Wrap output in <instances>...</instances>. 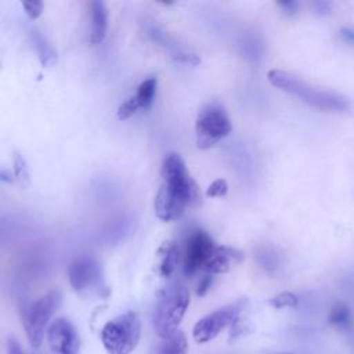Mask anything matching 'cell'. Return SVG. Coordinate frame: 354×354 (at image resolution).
Returning <instances> with one entry per match:
<instances>
[{
	"label": "cell",
	"instance_id": "cell-1",
	"mask_svg": "<svg viewBox=\"0 0 354 354\" xmlns=\"http://www.w3.org/2000/svg\"><path fill=\"white\" fill-rule=\"evenodd\" d=\"M160 177L162 184L153 202L155 213L160 220H177L188 207H196L202 203L199 187L177 152L166 155L162 162Z\"/></svg>",
	"mask_w": 354,
	"mask_h": 354
},
{
	"label": "cell",
	"instance_id": "cell-2",
	"mask_svg": "<svg viewBox=\"0 0 354 354\" xmlns=\"http://www.w3.org/2000/svg\"><path fill=\"white\" fill-rule=\"evenodd\" d=\"M267 79L274 87H278L282 91L297 97L307 105L317 108L319 111L343 112L350 108V101L344 95L335 91L314 87L290 72L271 69L267 73Z\"/></svg>",
	"mask_w": 354,
	"mask_h": 354
},
{
	"label": "cell",
	"instance_id": "cell-3",
	"mask_svg": "<svg viewBox=\"0 0 354 354\" xmlns=\"http://www.w3.org/2000/svg\"><path fill=\"white\" fill-rule=\"evenodd\" d=\"M189 306V290L181 282L167 285L158 297L152 315V326L159 339L178 330Z\"/></svg>",
	"mask_w": 354,
	"mask_h": 354
},
{
	"label": "cell",
	"instance_id": "cell-4",
	"mask_svg": "<svg viewBox=\"0 0 354 354\" xmlns=\"http://www.w3.org/2000/svg\"><path fill=\"white\" fill-rule=\"evenodd\" d=\"M141 319L133 310L106 321L100 339L106 354H131L141 339Z\"/></svg>",
	"mask_w": 354,
	"mask_h": 354
},
{
	"label": "cell",
	"instance_id": "cell-5",
	"mask_svg": "<svg viewBox=\"0 0 354 354\" xmlns=\"http://www.w3.org/2000/svg\"><path fill=\"white\" fill-rule=\"evenodd\" d=\"M62 303V295L59 290H51L39 299L33 300L24 310L22 325L26 339L32 348H40L50 324L51 318L58 311Z\"/></svg>",
	"mask_w": 354,
	"mask_h": 354
},
{
	"label": "cell",
	"instance_id": "cell-6",
	"mask_svg": "<svg viewBox=\"0 0 354 354\" xmlns=\"http://www.w3.org/2000/svg\"><path fill=\"white\" fill-rule=\"evenodd\" d=\"M231 122L227 111L217 102L207 104L202 108L195 122L196 145L202 149L213 147L221 138L231 133Z\"/></svg>",
	"mask_w": 354,
	"mask_h": 354
},
{
	"label": "cell",
	"instance_id": "cell-7",
	"mask_svg": "<svg viewBox=\"0 0 354 354\" xmlns=\"http://www.w3.org/2000/svg\"><path fill=\"white\" fill-rule=\"evenodd\" d=\"M246 300L239 299L231 304L217 308L201 319H198L192 328V339L198 344H205L214 340L223 329L231 326L234 321L241 315L245 308Z\"/></svg>",
	"mask_w": 354,
	"mask_h": 354
},
{
	"label": "cell",
	"instance_id": "cell-8",
	"mask_svg": "<svg viewBox=\"0 0 354 354\" xmlns=\"http://www.w3.org/2000/svg\"><path fill=\"white\" fill-rule=\"evenodd\" d=\"M214 249L216 245L206 231L199 228L189 231L183 250V271L185 277H192L199 270H203Z\"/></svg>",
	"mask_w": 354,
	"mask_h": 354
},
{
	"label": "cell",
	"instance_id": "cell-9",
	"mask_svg": "<svg viewBox=\"0 0 354 354\" xmlns=\"http://www.w3.org/2000/svg\"><path fill=\"white\" fill-rule=\"evenodd\" d=\"M50 354H79L80 337L73 324L66 318H55L46 333Z\"/></svg>",
	"mask_w": 354,
	"mask_h": 354
},
{
	"label": "cell",
	"instance_id": "cell-10",
	"mask_svg": "<svg viewBox=\"0 0 354 354\" xmlns=\"http://www.w3.org/2000/svg\"><path fill=\"white\" fill-rule=\"evenodd\" d=\"M68 277L71 286L76 292H83L98 283L101 278V267L93 257L82 256L71 263Z\"/></svg>",
	"mask_w": 354,
	"mask_h": 354
},
{
	"label": "cell",
	"instance_id": "cell-11",
	"mask_svg": "<svg viewBox=\"0 0 354 354\" xmlns=\"http://www.w3.org/2000/svg\"><path fill=\"white\" fill-rule=\"evenodd\" d=\"M245 259L243 253L235 248L231 246H216L212 257L206 263L203 271L206 274L214 275V274H224L227 272L234 264L241 263Z\"/></svg>",
	"mask_w": 354,
	"mask_h": 354
},
{
	"label": "cell",
	"instance_id": "cell-12",
	"mask_svg": "<svg viewBox=\"0 0 354 354\" xmlns=\"http://www.w3.org/2000/svg\"><path fill=\"white\" fill-rule=\"evenodd\" d=\"M91 28H90V41L93 44H100L106 35L108 26V11L101 0H94L90 3Z\"/></svg>",
	"mask_w": 354,
	"mask_h": 354
},
{
	"label": "cell",
	"instance_id": "cell-13",
	"mask_svg": "<svg viewBox=\"0 0 354 354\" xmlns=\"http://www.w3.org/2000/svg\"><path fill=\"white\" fill-rule=\"evenodd\" d=\"M188 340L183 330H177L166 339H159V342L151 348L149 354H187Z\"/></svg>",
	"mask_w": 354,
	"mask_h": 354
},
{
	"label": "cell",
	"instance_id": "cell-14",
	"mask_svg": "<svg viewBox=\"0 0 354 354\" xmlns=\"http://www.w3.org/2000/svg\"><path fill=\"white\" fill-rule=\"evenodd\" d=\"M160 256H162L160 275L165 278H169L174 272L178 263V257H180V250L177 243L173 241L165 242L160 248Z\"/></svg>",
	"mask_w": 354,
	"mask_h": 354
},
{
	"label": "cell",
	"instance_id": "cell-15",
	"mask_svg": "<svg viewBox=\"0 0 354 354\" xmlns=\"http://www.w3.org/2000/svg\"><path fill=\"white\" fill-rule=\"evenodd\" d=\"M156 87H158V80L155 76H151L140 83V86L137 87V91L134 94L140 108L148 109L152 105L155 95H156Z\"/></svg>",
	"mask_w": 354,
	"mask_h": 354
},
{
	"label": "cell",
	"instance_id": "cell-16",
	"mask_svg": "<svg viewBox=\"0 0 354 354\" xmlns=\"http://www.w3.org/2000/svg\"><path fill=\"white\" fill-rule=\"evenodd\" d=\"M32 40H33V44L37 50V54H39V58H40L41 64L44 66H50L51 64H54L57 54H55L54 48L47 43V40L40 35V32L33 30L32 32Z\"/></svg>",
	"mask_w": 354,
	"mask_h": 354
},
{
	"label": "cell",
	"instance_id": "cell-17",
	"mask_svg": "<svg viewBox=\"0 0 354 354\" xmlns=\"http://www.w3.org/2000/svg\"><path fill=\"white\" fill-rule=\"evenodd\" d=\"M328 321L330 325H333L335 328H339V329L350 328V325H351L350 308L344 304L335 306L328 315Z\"/></svg>",
	"mask_w": 354,
	"mask_h": 354
},
{
	"label": "cell",
	"instance_id": "cell-18",
	"mask_svg": "<svg viewBox=\"0 0 354 354\" xmlns=\"http://www.w3.org/2000/svg\"><path fill=\"white\" fill-rule=\"evenodd\" d=\"M270 306L274 308H296L299 299L292 292H281L270 299Z\"/></svg>",
	"mask_w": 354,
	"mask_h": 354
},
{
	"label": "cell",
	"instance_id": "cell-19",
	"mask_svg": "<svg viewBox=\"0 0 354 354\" xmlns=\"http://www.w3.org/2000/svg\"><path fill=\"white\" fill-rule=\"evenodd\" d=\"M12 169H14V176L17 177V180L24 185L28 187L30 183V177H29V170L26 166V162L24 159L22 155L19 153H14V159H12Z\"/></svg>",
	"mask_w": 354,
	"mask_h": 354
},
{
	"label": "cell",
	"instance_id": "cell-20",
	"mask_svg": "<svg viewBox=\"0 0 354 354\" xmlns=\"http://www.w3.org/2000/svg\"><path fill=\"white\" fill-rule=\"evenodd\" d=\"M140 109V105L136 100L134 95H131L129 100H126L119 108H118V119L119 120H126L130 116H133L137 111Z\"/></svg>",
	"mask_w": 354,
	"mask_h": 354
},
{
	"label": "cell",
	"instance_id": "cell-21",
	"mask_svg": "<svg viewBox=\"0 0 354 354\" xmlns=\"http://www.w3.org/2000/svg\"><path fill=\"white\" fill-rule=\"evenodd\" d=\"M228 191V184L224 178H217L213 183H210V185L206 189V195L207 196H224Z\"/></svg>",
	"mask_w": 354,
	"mask_h": 354
},
{
	"label": "cell",
	"instance_id": "cell-22",
	"mask_svg": "<svg viewBox=\"0 0 354 354\" xmlns=\"http://www.w3.org/2000/svg\"><path fill=\"white\" fill-rule=\"evenodd\" d=\"M22 6L25 8L26 15L30 19H36L37 17H40V14L43 11V1H40V0H28V1H24Z\"/></svg>",
	"mask_w": 354,
	"mask_h": 354
},
{
	"label": "cell",
	"instance_id": "cell-23",
	"mask_svg": "<svg viewBox=\"0 0 354 354\" xmlns=\"http://www.w3.org/2000/svg\"><path fill=\"white\" fill-rule=\"evenodd\" d=\"M212 283H213V277H212L210 274H205V275L201 277V279L198 281L195 293H196L198 296H205V295L207 293V290L212 288Z\"/></svg>",
	"mask_w": 354,
	"mask_h": 354
},
{
	"label": "cell",
	"instance_id": "cell-24",
	"mask_svg": "<svg viewBox=\"0 0 354 354\" xmlns=\"http://www.w3.org/2000/svg\"><path fill=\"white\" fill-rule=\"evenodd\" d=\"M313 7L315 10L317 14L319 15H324V14H328L330 7H332V3L330 1H322V0H317L313 3Z\"/></svg>",
	"mask_w": 354,
	"mask_h": 354
},
{
	"label": "cell",
	"instance_id": "cell-25",
	"mask_svg": "<svg viewBox=\"0 0 354 354\" xmlns=\"http://www.w3.org/2000/svg\"><path fill=\"white\" fill-rule=\"evenodd\" d=\"M7 354H25L21 344L14 339L8 337L7 339Z\"/></svg>",
	"mask_w": 354,
	"mask_h": 354
},
{
	"label": "cell",
	"instance_id": "cell-26",
	"mask_svg": "<svg viewBox=\"0 0 354 354\" xmlns=\"http://www.w3.org/2000/svg\"><path fill=\"white\" fill-rule=\"evenodd\" d=\"M278 4L283 8V11L288 15H295L297 12V8H299L297 1H279Z\"/></svg>",
	"mask_w": 354,
	"mask_h": 354
},
{
	"label": "cell",
	"instance_id": "cell-27",
	"mask_svg": "<svg viewBox=\"0 0 354 354\" xmlns=\"http://www.w3.org/2000/svg\"><path fill=\"white\" fill-rule=\"evenodd\" d=\"M340 37L347 43H354V29H350V28L340 29Z\"/></svg>",
	"mask_w": 354,
	"mask_h": 354
},
{
	"label": "cell",
	"instance_id": "cell-28",
	"mask_svg": "<svg viewBox=\"0 0 354 354\" xmlns=\"http://www.w3.org/2000/svg\"><path fill=\"white\" fill-rule=\"evenodd\" d=\"M0 178L3 180V181H6V183H11L12 181V177H11V173H8L7 170H1L0 171Z\"/></svg>",
	"mask_w": 354,
	"mask_h": 354
},
{
	"label": "cell",
	"instance_id": "cell-29",
	"mask_svg": "<svg viewBox=\"0 0 354 354\" xmlns=\"http://www.w3.org/2000/svg\"><path fill=\"white\" fill-rule=\"evenodd\" d=\"M278 354H290V353H278Z\"/></svg>",
	"mask_w": 354,
	"mask_h": 354
}]
</instances>
